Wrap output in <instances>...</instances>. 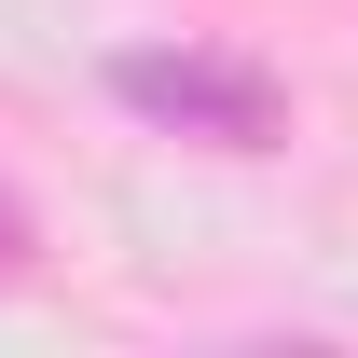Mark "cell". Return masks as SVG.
Returning a JSON list of instances; mask_svg holds the SVG:
<instances>
[{"label": "cell", "mask_w": 358, "mask_h": 358, "mask_svg": "<svg viewBox=\"0 0 358 358\" xmlns=\"http://www.w3.org/2000/svg\"><path fill=\"white\" fill-rule=\"evenodd\" d=\"M110 96L152 138H193V152H275L289 138V83L262 55H221V42H124L110 55Z\"/></svg>", "instance_id": "6da1fadb"}, {"label": "cell", "mask_w": 358, "mask_h": 358, "mask_svg": "<svg viewBox=\"0 0 358 358\" xmlns=\"http://www.w3.org/2000/svg\"><path fill=\"white\" fill-rule=\"evenodd\" d=\"M14 262H28V221H14V193H0V275H14Z\"/></svg>", "instance_id": "7a4b0ae2"}]
</instances>
